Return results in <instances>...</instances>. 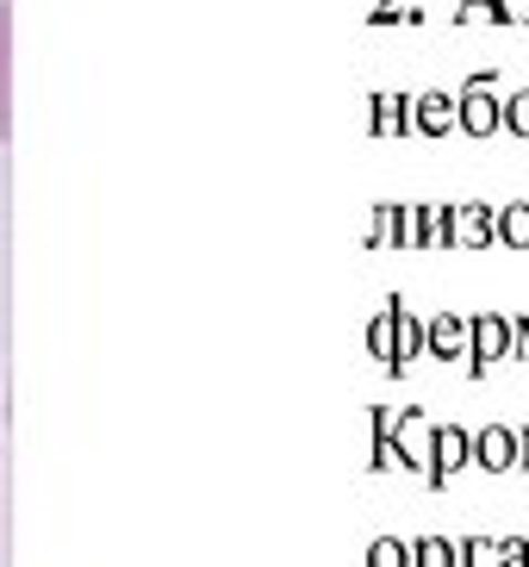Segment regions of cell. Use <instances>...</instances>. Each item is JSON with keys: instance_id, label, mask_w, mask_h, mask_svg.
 Masks as SVG:
<instances>
[{"instance_id": "cell-1", "label": "cell", "mask_w": 529, "mask_h": 567, "mask_svg": "<svg viewBox=\"0 0 529 567\" xmlns=\"http://www.w3.org/2000/svg\"><path fill=\"white\" fill-rule=\"evenodd\" d=\"M0 137H7V0H0Z\"/></svg>"}]
</instances>
